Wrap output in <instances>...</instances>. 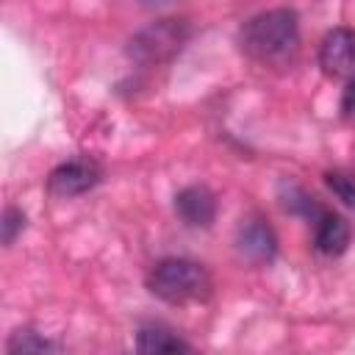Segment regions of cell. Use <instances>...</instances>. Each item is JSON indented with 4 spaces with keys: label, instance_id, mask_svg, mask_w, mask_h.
<instances>
[{
    "label": "cell",
    "instance_id": "cell-4",
    "mask_svg": "<svg viewBox=\"0 0 355 355\" xmlns=\"http://www.w3.org/2000/svg\"><path fill=\"white\" fill-rule=\"evenodd\" d=\"M319 64L330 78L355 80V31L336 28L322 39Z\"/></svg>",
    "mask_w": 355,
    "mask_h": 355
},
{
    "label": "cell",
    "instance_id": "cell-7",
    "mask_svg": "<svg viewBox=\"0 0 355 355\" xmlns=\"http://www.w3.org/2000/svg\"><path fill=\"white\" fill-rule=\"evenodd\" d=\"M175 211L189 227H211L216 219V197L205 186H186L175 197Z\"/></svg>",
    "mask_w": 355,
    "mask_h": 355
},
{
    "label": "cell",
    "instance_id": "cell-3",
    "mask_svg": "<svg viewBox=\"0 0 355 355\" xmlns=\"http://www.w3.org/2000/svg\"><path fill=\"white\" fill-rule=\"evenodd\" d=\"M189 39V25L183 19H158L147 28H141L130 44L128 55L139 64H161L172 58Z\"/></svg>",
    "mask_w": 355,
    "mask_h": 355
},
{
    "label": "cell",
    "instance_id": "cell-6",
    "mask_svg": "<svg viewBox=\"0 0 355 355\" xmlns=\"http://www.w3.org/2000/svg\"><path fill=\"white\" fill-rule=\"evenodd\" d=\"M236 250H239L241 258H247L252 263H269L275 258L277 239H275V233L266 222L247 219L236 233Z\"/></svg>",
    "mask_w": 355,
    "mask_h": 355
},
{
    "label": "cell",
    "instance_id": "cell-14",
    "mask_svg": "<svg viewBox=\"0 0 355 355\" xmlns=\"http://www.w3.org/2000/svg\"><path fill=\"white\" fill-rule=\"evenodd\" d=\"M147 6H164V3H172V0H144Z\"/></svg>",
    "mask_w": 355,
    "mask_h": 355
},
{
    "label": "cell",
    "instance_id": "cell-10",
    "mask_svg": "<svg viewBox=\"0 0 355 355\" xmlns=\"http://www.w3.org/2000/svg\"><path fill=\"white\" fill-rule=\"evenodd\" d=\"M324 183L347 208L355 211V172L352 169H330L324 175Z\"/></svg>",
    "mask_w": 355,
    "mask_h": 355
},
{
    "label": "cell",
    "instance_id": "cell-8",
    "mask_svg": "<svg viewBox=\"0 0 355 355\" xmlns=\"http://www.w3.org/2000/svg\"><path fill=\"white\" fill-rule=\"evenodd\" d=\"M311 222H313V244L322 255L336 258L349 247V225L338 214L322 208Z\"/></svg>",
    "mask_w": 355,
    "mask_h": 355
},
{
    "label": "cell",
    "instance_id": "cell-11",
    "mask_svg": "<svg viewBox=\"0 0 355 355\" xmlns=\"http://www.w3.org/2000/svg\"><path fill=\"white\" fill-rule=\"evenodd\" d=\"M47 349H53V344L31 330H17L8 341V352H47Z\"/></svg>",
    "mask_w": 355,
    "mask_h": 355
},
{
    "label": "cell",
    "instance_id": "cell-13",
    "mask_svg": "<svg viewBox=\"0 0 355 355\" xmlns=\"http://www.w3.org/2000/svg\"><path fill=\"white\" fill-rule=\"evenodd\" d=\"M341 116L355 119V80H347V89L341 94Z\"/></svg>",
    "mask_w": 355,
    "mask_h": 355
},
{
    "label": "cell",
    "instance_id": "cell-2",
    "mask_svg": "<svg viewBox=\"0 0 355 355\" xmlns=\"http://www.w3.org/2000/svg\"><path fill=\"white\" fill-rule=\"evenodd\" d=\"M147 288L172 305L202 302L211 294V275L202 263L189 258H164L147 275Z\"/></svg>",
    "mask_w": 355,
    "mask_h": 355
},
{
    "label": "cell",
    "instance_id": "cell-9",
    "mask_svg": "<svg viewBox=\"0 0 355 355\" xmlns=\"http://www.w3.org/2000/svg\"><path fill=\"white\" fill-rule=\"evenodd\" d=\"M136 349L147 352V355H153V352L166 355V352H189L191 347L164 324H144L136 333Z\"/></svg>",
    "mask_w": 355,
    "mask_h": 355
},
{
    "label": "cell",
    "instance_id": "cell-5",
    "mask_svg": "<svg viewBox=\"0 0 355 355\" xmlns=\"http://www.w3.org/2000/svg\"><path fill=\"white\" fill-rule=\"evenodd\" d=\"M100 180V166L92 158H72L55 166L47 178V189L58 197H78L89 189H94Z\"/></svg>",
    "mask_w": 355,
    "mask_h": 355
},
{
    "label": "cell",
    "instance_id": "cell-1",
    "mask_svg": "<svg viewBox=\"0 0 355 355\" xmlns=\"http://www.w3.org/2000/svg\"><path fill=\"white\" fill-rule=\"evenodd\" d=\"M241 50L266 67H288L300 50V22L291 8H272L244 22L239 33Z\"/></svg>",
    "mask_w": 355,
    "mask_h": 355
},
{
    "label": "cell",
    "instance_id": "cell-12",
    "mask_svg": "<svg viewBox=\"0 0 355 355\" xmlns=\"http://www.w3.org/2000/svg\"><path fill=\"white\" fill-rule=\"evenodd\" d=\"M22 227H25V214L19 208H14V205L6 208V214H3V241L11 244Z\"/></svg>",
    "mask_w": 355,
    "mask_h": 355
}]
</instances>
